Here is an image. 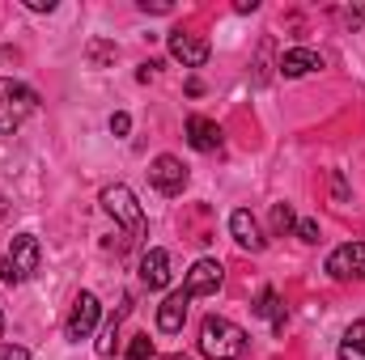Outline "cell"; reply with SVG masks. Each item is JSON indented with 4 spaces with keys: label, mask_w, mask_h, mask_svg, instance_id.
<instances>
[{
    "label": "cell",
    "mask_w": 365,
    "mask_h": 360,
    "mask_svg": "<svg viewBox=\"0 0 365 360\" xmlns=\"http://www.w3.org/2000/svg\"><path fill=\"white\" fill-rule=\"evenodd\" d=\"M200 352L208 360H238L247 352V331L221 314H208L200 322Z\"/></svg>",
    "instance_id": "6da1fadb"
},
{
    "label": "cell",
    "mask_w": 365,
    "mask_h": 360,
    "mask_svg": "<svg viewBox=\"0 0 365 360\" xmlns=\"http://www.w3.org/2000/svg\"><path fill=\"white\" fill-rule=\"evenodd\" d=\"M38 268H43V242L34 233H17L13 246H9V255L0 259V280L17 288V284H26Z\"/></svg>",
    "instance_id": "7a4b0ae2"
},
{
    "label": "cell",
    "mask_w": 365,
    "mask_h": 360,
    "mask_svg": "<svg viewBox=\"0 0 365 360\" xmlns=\"http://www.w3.org/2000/svg\"><path fill=\"white\" fill-rule=\"evenodd\" d=\"M34 110H38V93L30 85H21V81H4L0 77V132L21 127Z\"/></svg>",
    "instance_id": "3957f363"
},
{
    "label": "cell",
    "mask_w": 365,
    "mask_h": 360,
    "mask_svg": "<svg viewBox=\"0 0 365 360\" xmlns=\"http://www.w3.org/2000/svg\"><path fill=\"white\" fill-rule=\"evenodd\" d=\"M102 208L128 229V233H140L145 229V212H140V203H136V195L123 186V182H110V186H102Z\"/></svg>",
    "instance_id": "277c9868"
},
{
    "label": "cell",
    "mask_w": 365,
    "mask_h": 360,
    "mask_svg": "<svg viewBox=\"0 0 365 360\" xmlns=\"http://www.w3.org/2000/svg\"><path fill=\"white\" fill-rule=\"evenodd\" d=\"M98 318H102L98 297H93V292H77V297H73V309H68V322H64V335H68L73 344L90 339L93 327H98Z\"/></svg>",
    "instance_id": "5b68a950"
},
{
    "label": "cell",
    "mask_w": 365,
    "mask_h": 360,
    "mask_svg": "<svg viewBox=\"0 0 365 360\" xmlns=\"http://www.w3.org/2000/svg\"><path fill=\"white\" fill-rule=\"evenodd\" d=\"M331 280H365V242H344L327 255Z\"/></svg>",
    "instance_id": "8992f818"
},
{
    "label": "cell",
    "mask_w": 365,
    "mask_h": 360,
    "mask_svg": "<svg viewBox=\"0 0 365 360\" xmlns=\"http://www.w3.org/2000/svg\"><path fill=\"white\" fill-rule=\"evenodd\" d=\"M221 284H225V268L217 259H200V263H191V271H187L182 292L187 297H212Z\"/></svg>",
    "instance_id": "52a82bcc"
},
{
    "label": "cell",
    "mask_w": 365,
    "mask_h": 360,
    "mask_svg": "<svg viewBox=\"0 0 365 360\" xmlns=\"http://www.w3.org/2000/svg\"><path fill=\"white\" fill-rule=\"evenodd\" d=\"M149 182H153L162 195H182V186H187V166H182L179 157L162 153V157L149 162Z\"/></svg>",
    "instance_id": "ba28073f"
},
{
    "label": "cell",
    "mask_w": 365,
    "mask_h": 360,
    "mask_svg": "<svg viewBox=\"0 0 365 360\" xmlns=\"http://www.w3.org/2000/svg\"><path fill=\"white\" fill-rule=\"evenodd\" d=\"M170 55L179 60L182 68H204L208 64V55H212V47H208V38H200V34H182V30H175L170 34Z\"/></svg>",
    "instance_id": "9c48e42d"
},
{
    "label": "cell",
    "mask_w": 365,
    "mask_h": 360,
    "mask_svg": "<svg viewBox=\"0 0 365 360\" xmlns=\"http://www.w3.org/2000/svg\"><path fill=\"white\" fill-rule=\"evenodd\" d=\"M187 144L195 149V153H221V127L212 123V119H204V115H191L187 119Z\"/></svg>",
    "instance_id": "30bf717a"
},
{
    "label": "cell",
    "mask_w": 365,
    "mask_h": 360,
    "mask_svg": "<svg viewBox=\"0 0 365 360\" xmlns=\"http://www.w3.org/2000/svg\"><path fill=\"white\" fill-rule=\"evenodd\" d=\"M230 233H234V242H238L242 250H251V255H259V250L268 246V238L259 233V221H255L247 208H238V212L230 216Z\"/></svg>",
    "instance_id": "8fae6325"
},
{
    "label": "cell",
    "mask_w": 365,
    "mask_h": 360,
    "mask_svg": "<svg viewBox=\"0 0 365 360\" xmlns=\"http://www.w3.org/2000/svg\"><path fill=\"white\" fill-rule=\"evenodd\" d=\"M187 305H191V297H187L182 288H175V292L158 305V331H162V335H179L182 322H187Z\"/></svg>",
    "instance_id": "7c38bea8"
},
{
    "label": "cell",
    "mask_w": 365,
    "mask_h": 360,
    "mask_svg": "<svg viewBox=\"0 0 365 360\" xmlns=\"http://www.w3.org/2000/svg\"><path fill=\"white\" fill-rule=\"evenodd\" d=\"M323 68V55L319 51H310V47H293V51H284L280 60H276V73L280 77H306V73H319Z\"/></svg>",
    "instance_id": "4fadbf2b"
},
{
    "label": "cell",
    "mask_w": 365,
    "mask_h": 360,
    "mask_svg": "<svg viewBox=\"0 0 365 360\" xmlns=\"http://www.w3.org/2000/svg\"><path fill=\"white\" fill-rule=\"evenodd\" d=\"M140 284L145 288H166L170 284V250H162V246L145 250V259H140Z\"/></svg>",
    "instance_id": "5bb4252c"
},
{
    "label": "cell",
    "mask_w": 365,
    "mask_h": 360,
    "mask_svg": "<svg viewBox=\"0 0 365 360\" xmlns=\"http://www.w3.org/2000/svg\"><path fill=\"white\" fill-rule=\"evenodd\" d=\"M251 309H255L259 318H268V322H272L276 335H280V331H284V322H289V309H284V301H280V292H276V288H264V292L255 297V305H251Z\"/></svg>",
    "instance_id": "9a60e30c"
},
{
    "label": "cell",
    "mask_w": 365,
    "mask_h": 360,
    "mask_svg": "<svg viewBox=\"0 0 365 360\" xmlns=\"http://www.w3.org/2000/svg\"><path fill=\"white\" fill-rule=\"evenodd\" d=\"M340 360H365V318L344 331V339H340Z\"/></svg>",
    "instance_id": "2e32d148"
},
{
    "label": "cell",
    "mask_w": 365,
    "mask_h": 360,
    "mask_svg": "<svg viewBox=\"0 0 365 360\" xmlns=\"http://www.w3.org/2000/svg\"><path fill=\"white\" fill-rule=\"evenodd\" d=\"M115 55H119V47H115V43H106V38H93L90 47H86V60H90L93 68H110V64H115Z\"/></svg>",
    "instance_id": "e0dca14e"
},
{
    "label": "cell",
    "mask_w": 365,
    "mask_h": 360,
    "mask_svg": "<svg viewBox=\"0 0 365 360\" xmlns=\"http://www.w3.org/2000/svg\"><path fill=\"white\" fill-rule=\"evenodd\" d=\"M289 229H297V212H293V203H272V233H289Z\"/></svg>",
    "instance_id": "ac0fdd59"
},
{
    "label": "cell",
    "mask_w": 365,
    "mask_h": 360,
    "mask_svg": "<svg viewBox=\"0 0 365 360\" xmlns=\"http://www.w3.org/2000/svg\"><path fill=\"white\" fill-rule=\"evenodd\" d=\"M123 314H128V309H119V314H115V318L102 327V339H98V356H110V352H115V331H119V318H123Z\"/></svg>",
    "instance_id": "d6986e66"
},
{
    "label": "cell",
    "mask_w": 365,
    "mask_h": 360,
    "mask_svg": "<svg viewBox=\"0 0 365 360\" xmlns=\"http://www.w3.org/2000/svg\"><path fill=\"white\" fill-rule=\"evenodd\" d=\"M128 360H153V344H149V335H132V344H128Z\"/></svg>",
    "instance_id": "ffe728a7"
},
{
    "label": "cell",
    "mask_w": 365,
    "mask_h": 360,
    "mask_svg": "<svg viewBox=\"0 0 365 360\" xmlns=\"http://www.w3.org/2000/svg\"><path fill=\"white\" fill-rule=\"evenodd\" d=\"M340 21H344L349 30H361L365 26V4H357V9H340Z\"/></svg>",
    "instance_id": "44dd1931"
},
{
    "label": "cell",
    "mask_w": 365,
    "mask_h": 360,
    "mask_svg": "<svg viewBox=\"0 0 365 360\" xmlns=\"http://www.w3.org/2000/svg\"><path fill=\"white\" fill-rule=\"evenodd\" d=\"M297 238L314 246V242H319V221H310V216H306V221H297Z\"/></svg>",
    "instance_id": "7402d4cb"
},
{
    "label": "cell",
    "mask_w": 365,
    "mask_h": 360,
    "mask_svg": "<svg viewBox=\"0 0 365 360\" xmlns=\"http://www.w3.org/2000/svg\"><path fill=\"white\" fill-rule=\"evenodd\" d=\"M331 199H336V203H349V182H344V174H340V170L331 174Z\"/></svg>",
    "instance_id": "603a6c76"
},
{
    "label": "cell",
    "mask_w": 365,
    "mask_h": 360,
    "mask_svg": "<svg viewBox=\"0 0 365 360\" xmlns=\"http://www.w3.org/2000/svg\"><path fill=\"white\" fill-rule=\"evenodd\" d=\"M128 132H132V115H123V110L110 115V136H128Z\"/></svg>",
    "instance_id": "cb8c5ba5"
},
{
    "label": "cell",
    "mask_w": 365,
    "mask_h": 360,
    "mask_svg": "<svg viewBox=\"0 0 365 360\" xmlns=\"http://www.w3.org/2000/svg\"><path fill=\"white\" fill-rule=\"evenodd\" d=\"M170 0H140V13H170Z\"/></svg>",
    "instance_id": "d4e9b609"
},
{
    "label": "cell",
    "mask_w": 365,
    "mask_h": 360,
    "mask_svg": "<svg viewBox=\"0 0 365 360\" xmlns=\"http://www.w3.org/2000/svg\"><path fill=\"white\" fill-rule=\"evenodd\" d=\"M0 360H30L26 348H13V344H0Z\"/></svg>",
    "instance_id": "484cf974"
},
{
    "label": "cell",
    "mask_w": 365,
    "mask_h": 360,
    "mask_svg": "<svg viewBox=\"0 0 365 360\" xmlns=\"http://www.w3.org/2000/svg\"><path fill=\"white\" fill-rule=\"evenodd\" d=\"M30 13H56V0H21Z\"/></svg>",
    "instance_id": "4316f807"
},
{
    "label": "cell",
    "mask_w": 365,
    "mask_h": 360,
    "mask_svg": "<svg viewBox=\"0 0 365 360\" xmlns=\"http://www.w3.org/2000/svg\"><path fill=\"white\" fill-rule=\"evenodd\" d=\"M234 9H238V13H255V9H259V0H238Z\"/></svg>",
    "instance_id": "83f0119b"
},
{
    "label": "cell",
    "mask_w": 365,
    "mask_h": 360,
    "mask_svg": "<svg viewBox=\"0 0 365 360\" xmlns=\"http://www.w3.org/2000/svg\"><path fill=\"white\" fill-rule=\"evenodd\" d=\"M4 216H9V203H4V199H0V221H4Z\"/></svg>",
    "instance_id": "f1b7e54d"
},
{
    "label": "cell",
    "mask_w": 365,
    "mask_h": 360,
    "mask_svg": "<svg viewBox=\"0 0 365 360\" xmlns=\"http://www.w3.org/2000/svg\"><path fill=\"white\" fill-rule=\"evenodd\" d=\"M0 331H4V314H0Z\"/></svg>",
    "instance_id": "f546056e"
}]
</instances>
